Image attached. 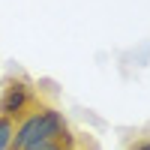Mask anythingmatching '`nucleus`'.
Here are the masks:
<instances>
[{"mask_svg":"<svg viewBox=\"0 0 150 150\" xmlns=\"http://www.w3.org/2000/svg\"><path fill=\"white\" fill-rule=\"evenodd\" d=\"M66 132V114L54 105H36L15 123V135H12L9 150H30L42 141L60 138Z\"/></svg>","mask_w":150,"mask_h":150,"instance_id":"f257e3e1","label":"nucleus"},{"mask_svg":"<svg viewBox=\"0 0 150 150\" xmlns=\"http://www.w3.org/2000/svg\"><path fill=\"white\" fill-rule=\"evenodd\" d=\"M36 102V87L27 78H9L3 84V93H0V117L9 120H21Z\"/></svg>","mask_w":150,"mask_h":150,"instance_id":"f03ea898","label":"nucleus"},{"mask_svg":"<svg viewBox=\"0 0 150 150\" xmlns=\"http://www.w3.org/2000/svg\"><path fill=\"white\" fill-rule=\"evenodd\" d=\"M12 135H15V120L0 117V150H9V144H12Z\"/></svg>","mask_w":150,"mask_h":150,"instance_id":"7ed1b4c3","label":"nucleus"},{"mask_svg":"<svg viewBox=\"0 0 150 150\" xmlns=\"http://www.w3.org/2000/svg\"><path fill=\"white\" fill-rule=\"evenodd\" d=\"M129 150H150V138H144V141H135Z\"/></svg>","mask_w":150,"mask_h":150,"instance_id":"20e7f679","label":"nucleus"}]
</instances>
